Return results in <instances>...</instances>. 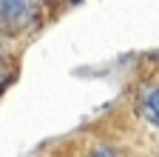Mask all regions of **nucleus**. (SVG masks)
Wrapping results in <instances>:
<instances>
[{
	"instance_id": "nucleus-1",
	"label": "nucleus",
	"mask_w": 159,
	"mask_h": 157,
	"mask_svg": "<svg viewBox=\"0 0 159 157\" xmlns=\"http://www.w3.org/2000/svg\"><path fill=\"white\" fill-rule=\"evenodd\" d=\"M34 17V0H0V26L20 29Z\"/></svg>"
},
{
	"instance_id": "nucleus-2",
	"label": "nucleus",
	"mask_w": 159,
	"mask_h": 157,
	"mask_svg": "<svg viewBox=\"0 0 159 157\" xmlns=\"http://www.w3.org/2000/svg\"><path fill=\"white\" fill-rule=\"evenodd\" d=\"M139 109L148 120L159 129V86H145L139 94Z\"/></svg>"
}]
</instances>
